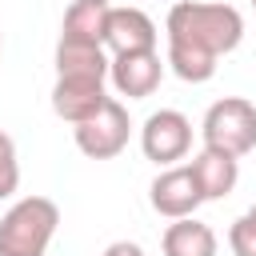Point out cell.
<instances>
[{"label": "cell", "instance_id": "1", "mask_svg": "<svg viewBox=\"0 0 256 256\" xmlns=\"http://www.w3.org/2000/svg\"><path fill=\"white\" fill-rule=\"evenodd\" d=\"M168 32V68L184 84H204L216 76V60L240 48L244 40V16L232 4H208V0H180L168 8L164 20Z\"/></svg>", "mask_w": 256, "mask_h": 256}, {"label": "cell", "instance_id": "2", "mask_svg": "<svg viewBox=\"0 0 256 256\" xmlns=\"http://www.w3.org/2000/svg\"><path fill=\"white\" fill-rule=\"evenodd\" d=\"M60 228V208L48 196H24L0 216V256H44Z\"/></svg>", "mask_w": 256, "mask_h": 256}, {"label": "cell", "instance_id": "3", "mask_svg": "<svg viewBox=\"0 0 256 256\" xmlns=\"http://www.w3.org/2000/svg\"><path fill=\"white\" fill-rule=\"evenodd\" d=\"M204 148L228 152V156H248L256 148V104L244 96H224L216 104H208L204 124H200Z\"/></svg>", "mask_w": 256, "mask_h": 256}, {"label": "cell", "instance_id": "4", "mask_svg": "<svg viewBox=\"0 0 256 256\" xmlns=\"http://www.w3.org/2000/svg\"><path fill=\"white\" fill-rule=\"evenodd\" d=\"M76 136V148L88 156V160H112L128 148V136H132V120H128V108L112 96L92 120L76 124L72 128Z\"/></svg>", "mask_w": 256, "mask_h": 256}, {"label": "cell", "instance_id": "5", "mask_svg": "<svg viewBox=\"0 0 256 256\" xmlns=\"http://www.w3.org/2000/svg\"><path fill=\"white\" fill-rule=\"evenodd\" d=\"M140 148H144V156H148L152 164L172 168V164L184 160L188 148H192V120H188L184 112H176V108L152 112V116L140 124Z\"/></svg>", "mask_w": 256, "mask_h": 256}, {"label": "cell", "instance_id": "6", "mask_svg": "<svg viewBox=\"0 0 256 256\" xmlns=\"http://www.w3.org/2000/svg\"><path fill=\"white\" fill-rule=\"evenodd\" d=\"M148 200H152V208H156L160 216H168V220L196 216V208L204 204L200 184H196V176H192L188 164H172V168L156 172V180H152V188H148Z\"/></svg>", "mask_w": 256, "mask_h": 256}, {"label": "cell", "instance_id": "7", "mask_svg": "<svg viewBox=\"0 0 256 256\" xmlns=\"http://www.w3.org/2000/svg\"><path fill=\"white\" fill-rule=\"evenodd\" d=\"M104 84H108V80L56 76V84H52V112H56L60 120H68L72 128H76V124H84V120H92V116L112 100Z\"/></svg>", "mask_w": 256, "mask_h": 256}, {"label": "cell", "instance_id": "8", "mask_svg": "<svg viewBox=\"0 0 256 256\" xmlns=\"http://www.w3.org/2000/svg\"><path fill=\"white\" fill-rule=\"evenodd\" d=\"M108 80L120 96L128 100H144L160 88L164 80V64H160V52H124V56H112V68H108Z\"/></svg>", "mask_w": 256, "mask_h": 256}, {"label": "cell", "instance_id": "9", "mask_svg": "<svg viewBox=\"0 0 256 256\" xmlns=\"http://www.w3.org/2000/svg\"><path fill=\"white\" fill-rule=\"evenodd\" d=\"M156 24L148 12L140 8H112L108 12V28H104V48L112 56H124V52H152L156 48Z\"/></svg>", "mask_w": 256, "mask_h": 256}, {"label": "cell", "instance_id": "10", "mask_svg": "<svg viewBox=\"0 0 256 256\" xmlns=\"http://www.w3.org/2000/svg\"><path fill=\"white\" fill-rule=\"evenodd\" d=\"M188 168H192L204 200H224L236 188V180H240V160L228 156V152H216V148H200L188 160Z\"/></svg>", "mask_w": 256, "mask_h": 256}, {"label": "cell", "instance_id": "11", "mask_svg": "<svg viewBox=\"0 0 256 256\" xmlns=\"http://www.w3.org/2000/svg\"><path fill=\"white\" fill-rule=\"evenodd\" d=\"M112 56L104 44H76V40H56V76H88V80H108Z\"/></svg>", "mask_w": 256, "mask_h": 256}, {"label": "cell", "instance_id": "12", "mask_svg": "<svg viewBox=\"0 0 256 256\" xmlns=\"http://www.w3.org/2000/svg\"><path fill=\"white\" fill-rule=\"evenodd\" d=\"M108 0H72L60 24V40H76V44H104V28H108Z\"/></svg>", "mask_w": 256, "mask_h": 256}, {"label": "cell", "instance_id": "13", "mask_svg": "<svg viewBox=\"0 0 256 256\" xmlns=\"http://www.w3.org/2000/svg\"><path fill=\"white\" fill-rule=\"evenodd\" d=\"M160 248H164V256H216L220 252V240H216V232L204 220L184 216V220H172L164 228Z\"/></svg>", "mask_w": 256, "mask_h": 256}, {"label": "cell", "instance_id": "14", "mask_svg": "<svg viewBox=\"0 0 256 256\" xmlns=\"http://www.w3.org/2000/svg\"><path fill=\"white\" fill-rule=\"evenodd\" d=\"M20 188V160H16V144L8 132H0V200H8Z\"/></svg>", "mask_w": 256, "mask_h": 256}, {"label": "cell", "instance_id": "15", "mask_svg": "<svg viewBox=\"0 0 256 256\" xmlns=\"http://www.w3.org/2000/svg\"><path fill=\"white\" fill-rule=\"evenodd\" d=\"M228 248H232V256H256V220H252L248 212L232 220V228H228Z\"/></svg>", "mask_w": 256, "mask_h": 256}, {"label": "cell", "instance_id": "16", "mask_svg": "<svg viewBox=\"0 0 256 256\" xmlns=\"http://www.w3.org/2000/svg\"><path fill=\"white\" fill-rule=\"evenodd\" d=\"M100 256H144V248H140L136 240H112Z\"/></svg>", "mask_w": 256, "mask_h": 256}, {"label": "cell", "instance_id": "17", "mask_svg": "<svg viewBox=\"0 0 256 256\" xmlns=\"http://www.w3.org/2000/svg\"><path fill=\"white\" fill-rule=\"evenodd\" d=\"M248 216H252V220H256V204H252V208H248Z\"/></svg>", "mask_w": 256, "mask_h": 256}, {"label": "cell", "instance_id": "18", "mask_svg": "<svg viewBox=\"0 0 256 256\" xmlns=\"http://www.w3.org/2000/svg\"><path fill=\"white\" fill-rule=\"evenodd\" d=\"M252 12H256V0H252Z\"/></svg>", "mask_w": 256, "mask_h": 256}, {"label": "cell", "instance_id": "19", "mask_svg": "<svg viewBox=\"0 0 256 256\" xmlns=\"http://www.w3.org/2000/svg\"><path fill=\"white\" fill-rule=\"evenodd\" d=\"M0 48H4V40H0Z\"/></svg>", "mask_w": 256, "mask_h": 256}]
</instances>
